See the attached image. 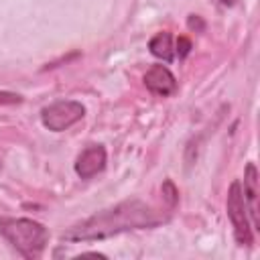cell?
I'll return each instance as SVG.
<instances>
[{
  "label": "cell",
  "mask_w": 260,
  "mask_h": 260,
  "mask_svg": "<svg viewBox=\"0 0 260 260\" xmlns=\"http://www.w3.org/2000/svg\"><path fill=\"white\" fill-rule=\"evenodd\" d=\"M162 217L140 199L122 201L110 209L98 211L91 217L75 223L67 232H63V240L67 242H89V240H104L128 230H140L160 223Z\"/></svg>",
  "instance_id": "1"
},
{
  "label": "cell",
  "mask_w": 260,
  "mask_h": 260,
  "mask_svg": "<svg viewBox=\"0 0 260 260\" xmlns=\"http://www.w3.org/2000/svg\"><path fill=\"white\" fill-rule=\"evenodd\" d=\"M0 234L24 258L41 256L49 242L47 228L28 217H0Z\"/></svg>",
  "instance_id": "2"
},
{
  "label": "cell",
  "mask_w": 260,
  "mask_h": 260,
  "mask_svg": "<svg viewBox=\"0 0 260 260\" xmlns=\"http://www.w3.org/2000/svg\"><path fill=\"white\" fill-rule=\"evenodd\" d=\"M225 207H228V217L232 221L234 236H236L238 244L240 246H250L252 244V228H250V221H248V209H246V201H244L240 181H234L230 185Z\"/></svg>",
  "instance_id": "3"
},
{
  "label": "cell",
  "mask_w": 260,
  "mask_h": 260,
  "mask_svg": "<svg viewBox=\"0 0 260 260\" xmlns=\"http://www.w3.org/2000/svg\"><path fill=\"white\" fill-rule=\"evenodd\" d=\"M85 114V108L75 102V100H61L55 102L47 108H43L41 112V122L45 128L53 130V132H61L71 128L75 122H79Z\"/></svg>",
  "instance_id": "4"
},
{
  "label": "cell",
  "mask_w": 260,
  "mask_h": 260,
  "mask_svg": "<svg viewBox=\"0 0 260 260\" xmlns=\"http://www.w3.org/2000/svg\"><path fill=\"white\" fill-rule=\"evenodd\" d=\"M106 167V148L100 144L87 146L75 160V173L81 179H91Z\"/></svg>",
  "instance_id": "5"
},
{
  "label": "cell",
  "mask_w": 260,
  "mask_h": 260,
  "mask_svg": "<svg viewBox=\"0 0 260 260\" xmlns=\"http://www.w3.org/2000/svg\"><path fill=\"white\" fill-rule=\"evenodd\" d=\"M144 83L146 87L156 93V95H171L177 89V81L175 75L165 67V65H152L146 73H144Z\"/></svg>",
  "instance_id": "6"
},
{
  "label": "cell",
  "mask_w": 260,
  "mask_h": 260,
  "mask_svg": "<svg viewBox=\"0 0 260 260\" xmlns=\"http://www.w3.org/2000/svg\"><path fill=\"white\" fill-rule=\"evenodd\" d=\"M244 201L246 209L250 211L252 225L260 230V215H258V171L254 162H248L246 173H244Z\"/></svg>",
  "instance_id": "7"
},
{
  "label": "cell",
  "mask_w": 260,
  "mask_h": 260,
  "mask_svg": "<svg viewBox=\"0 0 260 260\" xmlns=\"http://www.w3.org/2000/svg\"><path fill=\"white\" fill-rule=\"evenodd\" d=\"M148 47H150V53H152L154 57L162 59V61H171V59L175 57V51H173V37H171L169 32H156V35L150 39Z\"/></svg>",
  "instance_id": "8"
},
{
  "label": "cell",
  "mask_w": 260,
  "mask_h": 260,
  "mask_svg": "<svg viewBox=\"0 0 260 260\" xmlns=\"http://www.w3.org/2000/svg\"><path fill=\"white\" fill-rule=\"evenodd\" d=\"M162 195H165V199L169 201L171 207L177 203V189H175V185H173L171 181H165V185H162Z\"/></svg>",
  "instance_id": "9"
},
{
  "label": "cell",
  "mask_w": 260,
  "mask_h": 260,
  "mask_svg": "<svg viewBox=\"0 0 260 260\" xmlns=\"http://www.w3.org/2000/svg\"><path fill=\"white\" fill-rule=\"evenodd\" d=\"M22 98L18 93L12 91H0V106H12V104H20Z\"/></svg>",
  "instance_id": "10"
},
{
  "label": "cell",
  "mask_w": 260,
  "mask_h": 260,
  "mask_svg": "<svg viewBox=\"0 0 260 260\" xmlns=\"http://www.w3.org/2000/svg\"><path fill=\"white\" fill-rule=\"evenodd\" d=\"M189 49H191V43H189V39H185V37H179V41H177V51H179V57H185V55L189 53Z\"/></svg>",
  "instance_id": "11"
},
{
  "label": "cell",
  "mask_w": 260,
  "mask_h": 260,
  "mask_svg": "<svg viewBox=\"0 0 260 260\" xmlns=\"http://www.w3.org/2000/svg\"><path fill=\"white\" fill-rule=\"evenodd\" d=\"M221 2H223V4H228V6H232V4L236 2V0H221Z\"/></svg>",
  "instance_id": "12"
}]
</instances>
